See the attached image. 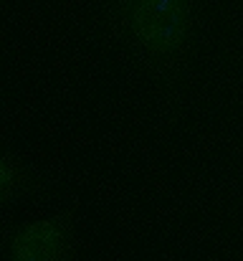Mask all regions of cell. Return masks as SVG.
<instances>
[{
    "label": "cell",
    "instance_id": "6da1fadb",
    "mask_svg": "<svg viewBox=\"0 0 243 261\" xmlns=\"http://www.w3.org/2000/svg\"><path fill=\"white\" fill-rule=\"evenodd\" d=\"M200 0H104L106 28L134 54L175 109L198 33Z\"/></svg>",
    "mask_w": 243,
    "mask_h": 261
},
{
    "label": "cell",
    "instance_id": "7a4b0ae2",
    "mask_svg": "<svg viewBox=\"0 0 243 261\" xmlns=\"http://www.w3.org/2000/svg\"><path fill=\"white\" fill-rule=\"evenodd\" d=\"M5 261H76V208L64 205L51 216L5 226Z\"/></svg>",
    "mask_w": 243,
    "mask_h": 261
},
{
    "label": "cell",
    "instance_id": "3957f363",
    "mask_svg": "<svg viewBox=\"0 0 243 261\" xmlns=\"http://www.w3.org/2000/svg\"><path fill=\"white\" fill-rule=\"evenodd\" d=\"M38 188H41L38 173L15 150L5 147L0 158V203L10 205Z\"/></svg>",
    "mask_w": 243,
    "mask_h": 261
}]
</instances>
